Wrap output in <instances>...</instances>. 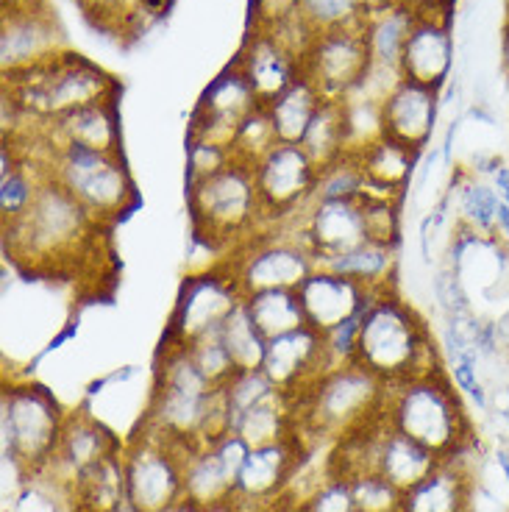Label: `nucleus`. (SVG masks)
Here are the masks:
<instances>
[{
	"label": "nucleus",
	"instance_id": "nucleus-6",
	"mask_svg": "<svg viewBox=\"0 0 509 512\" xmlns=\"http://www.w3.org/2000/svg\"><path fill=\"white\" fill-rule=\"evenodd\" d=\"M3 78V90L17 101L31 126L120 95V84L103 67L67 51L53 56L51 62Z\"/></svg>",
	"mask_w": 509,
	"mask_h": 512
},
{
	"label": "nucleus",
	"instance_id": "nucleus-49",
	"mask_svg": "<svg viewBox=\"0 0 509 512\" xmlns=\"http://www.w3.org/2000/svg\"><path fill=\"white\" fill-rule=\"evenodd\" d=\"M496 332H498V351H501V359L509 365V307L496 318Z\"/></svg>",
	"mask_w": 509,
	"mask_h": 512
},
{
	"label": "nucleus",
	"instance_id": "nucleus-20",
	"mask_svg": "<svg viewBox=\"0 0 509 512\" xmlns=\"http://www.w3.org/2000/svg\"><path fill=\"white\" fill-rule=\"evenodd\" d=\"M259 371L276 384V390L293 401L304 396L320 376L331 371L326 346H323V334L312 326H301L295 332L279 334L268 340L265 359Z\"/></svg>",
	"mask_w": 509,
	"mask_h": 512
},
{
	"label": "nucleus",
	"instance_id": "nucleus-34",
	"mask_svg": "<svg viewBox=\"0 0 509 512\" xmlns=\"http://www.w3.org/2000/svg\"><path fill=\"white\" fill-rule=\"evenodd\" d=\"M301 145L318 167L331 165L340 156L348 154L351 151V131H348L345 101H323L318 115L312 117V123L306 128Z\"/></svg>",
	"mask_w": 509,
	"mask_h": 512
},
{
	"label": "nucleus",
	"instance_id": "nucleus-39",
	"mask_svg": "<svg viewBox=\"0 0 509 512\" xmlns=\"http://www.w3.org/2000/svg\"><path fill=\"white\" fill-rule=\"evenodd\" d=\"M365 192H368V179L354 151H348L331 165L320 167L315 198H362Z\"/></svg>",
	"mask_w": 509,
	"mask_h": 512
},
{
	"label": "nucleus",
	"instance_id": "nucleus-45",
	"mask_svg": "<svg viewBox=\"0 0 509 512\" xmlns=\"http://www.w3.org/2000/svg\"><path fill=\"white\" fill-rule=\"evenodd\" d=\"M432 293L443 318H468V315L476 312L471 293H468V284L462 282L454 270H448L446 265H440V270L434 273Z\"/></svg>",
	"mask_w": 509,
	"mask_h": 512
},
{
	"label": "nucleus",
	"instance_id": "nucleus-25",
	"mask_svg": "<svg viewBox=\"0 0 509 512\" xmlns=\"http://www.w3.org/2000/svg\"><path fill=\"white\" fill-rule=\"evenodd\" d=\"M39 131L53 142H76L103 154H120V142H123L117 98L90 103L70 115L56 117L51 123H42Z\"/></svg>",
	"mask_w": 509,
	"mask_h": 512
},
{
	"label": "nucleus",
	"instance_id": "nucleus-5",
	"mask_svg": "<svg viewBox=\"0 0 509 512\" xmlns=\"http://www.w3.org/2000/svg\"><path fill=\"white\" fill-rule=\"evenodd\" d=\"M192 240L212 254H231L265 229L251 165L231 162L209 179L187 184Z\"/></svg>",
	"mask_w": 509,
	"mask_h": 512
},
{
	"label": "nucleus",
	"instance_id": "nucleus-48",
	"mask_svg": "<svg viewBox=\"0 0 509 512\" xmlns=\"http://www.w3.org/2000/svg\"><path fill=\"white\" fill-rule=\"evenodd\" d=\"M301 12V0H251V28L273 31L287 26Z\"/></svg>",
	"mask_w": 509,
	"mask_h": 512
},
{
	"label": "nucleus",
	"instance_id": "nucleus-47",
	"mask_svg": "<svg viewBox=\"0 0 509 512\" xmlns=\"http://www.w3.org/2000/svg\"><path fill=\"white\" fill-rule=\"evenodd\" d=\"M359 329H362V315L343 320L334 329L323 332V346H326V357H329L331 371L334 368H343V365H351L357 359Z\"/></svg>",
	"mask_w": 509,
	"mask_h": 512
},
{
	"label": "nucleus",
	"instance_id": "nucleus-13",
	"mask_svg": "<svg viewBox=\"0 0 509 512\" xmlns=\"http://www.w3.org/2000/svg\"><path fill=\"white\" fill-rule=\"evenodd\" d=\"M251 170L265 229L293 223L315 201L320 167L306 154L304 145L276 142Z\"/></svg>",
	"mask_w": 509,
	"mask_h": 512
},
{
	"label": "nucleus",
	"instance_id": "nucleus-18",
	"mask_svg": "<svg viewBox=\"0 0 509 512\" xmlns=\"http://www.w3.org/2000/svg\"><path fill=\"white\" fill-rule=\"evenodd\" d=\"M259 106L262 103H259L254 87L248 84V78L240 70V64L231 62L206 87L198 106L192 109L187 137H201V140L231 148L240 126L254 115Z\"/></svg>",
	"mask_w": 509,
	"mask_h": 512
},
{
	"label": "nucleus",
	"instance_id": "nucleus-50",
	"mask_svg": "<svg viewBox=\"0 0 509 512\" xmlns=\"http://www.w3.org/2000/svg\"><path fill=\"white\" fill-rule=\"evenodd\" d=\"M490 184H493V190L498 192V198L509 206V165L507 162H501L496 167V173L490 176Z\"/></svg>",
	"mask_w": 509,
	"mask_h": 512
},
{
	"label": "nucleus",
	"instance_id": "nucleus-23",
	"mask_svg": "<svg viewBox=\"0 0 509 512\" xmlns=\"http://www.w3.org/2000/svg\"><path fill=\"white\" fill-rule=\"evenodd\" d=\"M379 293H384V290H370L365 284L351 282V279L337 276L326 268L312 270L304 284L298 287L306 326L318 329L320 334L334 329L343 320L365 315Z\"/></svg>",
	"mask_w": 509,
	"mask_h": 512
},
{
	"label": "nucleus",
	"instance_id": "nucleus-3",
	"mask_svg": "<svg viewBox=\"0 0 509 512\" xmlns=\"http://www.w3.org/2000/svg\"><path fill=\"white\" fill-rule=\"evenodd\" d=\"M354 362L387 387L443 371L440 346L432 340L429 323L393 290L376 295V301L362 315Z\"/></svg>",
	"mask_w": 509,
	"mask_h": 512
},
{
	"label": "nucleus",
	"instance_id": "nucleus-8",
	"mask_svg": "<svg viewBox=\"0 0 509 512\" xmlns=\"http://www.w3.org/2000/svg\"><path fill=\"white\" fill-rule=\"evenodd\" d=\"M39 137L45 142V162L51 179L59 181L70 195H76L92 218L115 226L140 206V195L123 154H103L76 142H53L42 131Z\"/></svg>",
	"mask_w": 509,
	"mask_h": 512
},
{
	"label": "nucleus",
	"instance_id": "nucleus-53",
	"mask_svg": "<svg viewBox=\"0 0 509 512\" xmlns=\"http://www.w3.org/2000/svg\"><path fill=\"white\" fill-rule=\"evenodd\" d=\"M504 401H507V410H509V384H507V390H504Z\"/></svg>",
	"mask_w": 509,
	"mask_h": 512
},
{
	"label": "nucleus",
	"instance_id": "nucleus-17",
	"mask_svg": "<svg viewBox=\"0 0 509 512\" xmlns=\"http://www.w3.org/2000/svg\"><path fill=\"white\" fill-rule=\"evenodd\" d=\"M287 229L309 248L315 265L368 243L362 198H315L293 223H287Z\"/></svg>",
	"mask_w": 509,
	"mask_h": 512
},
{
	"label": "nucleus",
	"instance_id": "nucleus-1",
	"mask_svg": "<svg viewBox=\"0 0 509 512\" xmlns=\"http://www.w3.org/2000/svg\"><path fill=\"white\" fill-rule=\"evenodd\" d=\"M140 426L187 451L212 446L217 437L231 432L223 387H215L198 371L187 348L162 343Z\"/></svg>",
	"mask_w": 509,
	"mask_h": 512
},
{
	"label": "nucleus",
	"instance_id": "nucleus-24",
	"mask_svg": "<svg viewBox=\"0 0 509 512\" xmlns=\"http://www.w3.org/2000/svg\"><path fill=\"white\" fill-rule=\"evenodd\" d=\"M451 70H454V31H451V20L418 17L412 31H409L404 53H401V64H398L401 78L443 92L448 78H451Z\"/></svg>",
	"mask_w": 509,
	"mask_h": 512
},
{
	"label": "nucleus",
	"instance_id": "nucleus-40",
	"mask_svg": "<svg viewBox=\"0 0 509 512\" xmlns=\"http://www.w3.org/2000/svg\"><path fill=\"white\" fill-rule=\"evenodd\" d=\"M351 493H354V507L362 512H401V501L404 493L384 479L376 471H362V474L345 476Z\"/></svg>",
	"mask_w": 509,
	"mask_h": 512
},
{
	"label": "nucleus",
	"instance_id": "nucleus-43",
	"mask_svg": "<svg viewBox=\"0 0 509 512\" xmlns=\"http://www.w3.org/2000/svg\"><path fill=\"white\" fill-rule=\"evenodd\" d=\"M76 3L95 28L115 34H134V14L140 0H76Z\"/></svg>",
	"mask_w": 509,
	"mask_h": 512
},
{
	"label": "nucleus",
	"instance_id": "nucleus-19",
	"mask_svg": "<svg viewBox=\"0 0 509 512\" xmlns=\"http://www.w3.org/2000/svg\"><path fill=\"white\" fill-rule=\"evenodd\" d=\"M234 62L240 64L262 106L276 101L304 76V51L281 31L251 28Z\"/></svg>",
	"mask_w": 509,
	"mask_h": 512
},
{
	"label": "nucleus",
	"instance_id": "nucleus-32",
	"mask_svg": "<svg viewBox=\"0 0 509 512\" xmlns=\"http://www.w3.org/2000/svg\"><path fill=\"white\" fill-rule=\"evenodd\" d=\"M395 265H398L395 248L379 243H362L351 251L323 259L318 268L331 270V273L345 276L351 282L365 284L370 290H393Z\"/></svg>",
	"mask_w": 509,
	"mask_h": 512
},
{
	"label": "nucleus",
	"instance_id": "nucleus-12",
	"mask_svg": "<svg viewBox=\"0 0 509 512\" xmlns=\"http://www.w3.org/2000/svg\"><path fill=\"white\" fill-rule=\"evenodd\" d=\"M242 298L240 284L223 259L201 273H192L181 284L162 343L190 348L204 337H215Z\"/></svg>",
	"mask_w": 509,
	"mask_h": 512
},
{
	"label": "nucleus",
	"instance_id": "nucleus-37",
	"mask_svg": "<svg viewBox=\"0 0 509 512\" xmlns=\"http://www.w3.org/2000/svg\"><path fill=\"white\" fill-rule=\"evenodd\" d=\"M401 201L404 198H390V195H376L365 192V226H368V243L387 245L398 251L401 243Z\"/></svg>",
	"mask_w": 509,
	"mask_h": 512
},
{
	"label": "nucleus",
	"instance_id": "nucleus-27",
	"mask_svg": "<svg viewBox=\"0 0 509 512\" xmlns=\"http://www.w3.org/2000/svg\"><path fill=\"white\" fill-rule=\"evenodd\" d=\"M67 512H126L123 454L84 468L62 487Z\"/></svg>",
	"mask_w": 509,
	"mask_h": 512
},
{
	"label": "nucleus",
	"instance_id": "nucleus-4",
	"mask_svg": "<svg viewBox=\"0 0 509 512\" xmlns=\"http://www.w3.org/2000/svg\"><path fill=\"white\" fill-rule=\"evenodd\" d=\"M382 418L440 460H454L476 446L473 423L448 371H434L387 387Z\"/></svg>",
	"mask_w": 509,
	"mask_h": 512
},
{
	"label": "nucleus",
	"instance_id": "nucleus-9",
	"mask_svg": "<svg viewBox=\"0 0 509 512\" xmlns=\"http://www.w3.org/2000/svg\"><path fill=\"white\" fill-rule=\"evenodd\" d=\"M67 412L48 387L17 382L3 387L0 396V432L3 460L23 474V482L48 474L62 440Z\"/></svg>",
	"mask_w": 509,
	"mask_h": 512
},
{
	"label": "nucleus",
	"instance_id": "nucleus-33",
	"mask_svg": "<svg viewBox=\"0 0 509 512\" xmlns=\"http://www.w3.org/2000/svg\"><path fill=\"white\" fill-rule=\"evenodd\" d=\"M323 95H320L309 78H298L290 90H284L273 103H268L270 123L276 131V140L279 142H293L301 145L304 140L306 128L312 123V117L318 115V109L323 106Z\"/></svg>",
	"mask_w": 509,
	"mask_h": 512
},
{
	"label": "nucleus",
	"instance_id": "nucleus-10",
	"mask_svg": "<svg viewBox=\"0 0 509 512\" xmlns=\"http://www.w3.org/2000/svg\"><path fill=\"white\" fill-rule=\"evenodd\" d=\"M190 454L137 423V432L123 448L126 512H173L184 504V468Z\"/></svg>",
	"mask_w": 509,
	"mask_h": 512
},
{
	"label": "nucleus",
	"instance_id": "nucleus-44",
	"mask_svg": "<svg viewBox=\"0 0 509 512\" xmlns=\"http://www.w3.org/2000/svg\"><path fill=\"white\" fill-rule=\"evenodd\" d=\"M231 162H234V154L226 145L201 140V137H187V173H184V181L195 184V181L209 179V176L220 173L223 167H229Z\"/></svg>",
	"mask_w": 509,
	"mask_h": 512
},
{
	"label": "nucleus",
	"instance_id": "nucleus-15",
	"mask_svg": "<svg viewBox=\"0 0 509 512\" xmlns=\"http://www.w3.org/2000/svg\"><path fill=\"white\" fill-rule=\"evenodd\" d=\"M306 451L309 446L301 432L281 437L276 443L254 446L237 476L234 499L259 507V510H279V504L287 501L290 487L298 479Z\"/></svg>",
	"mask_w": 509,
	"mask_h": 512
},
{
	"label": "nucleus",
	"instance_id": "nucleus-2",
	"mask_svg": "<svg viewBox=\"0 0 509 512\" xmlns=\"http://www.w3.org/2000/svg\"><path fill=\"white\" fill-rule=\"evenodd\" d=\"M109 229L92 218L76 195L48 179L37 201L17 223L3 226V254L28 273H62L76 268L78 256L95 243V234Z\"/></svg>",
	"mask_w": 509,
	"mask_h": 512
},
{
	"label": "nucleus",
	"instance_id": "nucleus-36",
	"mask_svg": "<svg viewBox=\"0 0 509 512\" xmlns=\"http://www.w3.org/2000/svg\"><path fill=\"white\" fill-rule=\"evenodd\" d=\"M220 340L226 343V348H229V354L234 357L240 371H256V368H262L268 337L256 329V323L251 320L248 309L242 307V304L223 323Z\"/></svg>",
	"mask_w": 509,
	"mask_h": 512
},
{
	"label": "nucleus",
	"instance_id": "nucleus-35",
	"mask_svg": "<svg viewBox=\"0 0 509 512\" xmlns=\"http://www.w3.org/2000/svg\"><path fill=\"white\" fill-rule=\"evenodd\" d=\"M242 307L248 309L256 329L265 334L268 340L306 326V315L304 307H301V298H298V290H262V293H251L242 298Z\"/></svg>",
	"mask_w": 509,
	"mask_h": 512
},
{
	"label": "nucleus",
	"instance_id": "nucleus-14",
	"mask_svg": "<svg viewBox=\"0 0 509 512\" xmlns=\"http://www.w3.org/2000/svg\"><path fill=\"white\" fill-rule=\"evenodd\" d=\"M373 73L365 23L318 31L304 51V78L326 101L354 98Z\"/></svg>",
	"mask_w": 509,
	"mask_h": 512
},
{
	"label": "nucleus",
	"instance_id": "nucleus-55",
	"mask_svg": "<svg viewBox=\"0 0 509 512\" xmlns=\"http://www.w3.org/2000/svg\"><path fill=\"white\" fill-rule=\"evenodd\" d=\"M354 512H362V510H354Z\"/></svg>",
	"mask_w": 509,
	"mask_h": 512
},
{
	"label": "nucleus",
	"instance_id": "nucleus-38",
	"mask_svg": "<svg viewBox=\"0 0 509 512\" xmlns=\"http://www.w3.org/2000/svg\"><path fill=\"white\" fill-rule=\"evenodd\" d=\"M301 20L318 31H329V28H345V26H362L368 6L365 0H301Z\"/></svg>",
	"mask_w": 509,
	"mask_h": 512
},
{
	"label": "nucleus",
	"instance_id": "nucleus-28",
	"mask_svg": "<svg viewBox=\"0 0 509 512\" xmlns=\"http://www.w3.org/2000/svg\"><path fill=\"white\" fill-rule=\"evenodd\" d=\"M354 154H357L359 167L368 179V192L390 195V198L407 195L415 167H418V151H412L407 145H398L387 137H379Z\"/></svg>",
	"mask_w": 509,
	"mask_h": 512
},
{
	"label": "nucleus",
	"instance_id": "nucleus-41",
	"mask_svg": "<svg viewBox=\"0 0 509 512\" xmlns=\"http://www.w3.org/2000/svg\"><path fill=\"white\" fill-rule=\"evenodd\" d=\"M276 142L279 140H276V131H273V123H270L268 109L259 106L254 115L242 123L240 131H237V137L231 142V154L242 165L254 167Z\"/></svg>",
	"mask_w": 509,
	"mask_h": 512
},
{
	"label": "nucleus",
	"instance_id": "nucleus-46",
	"mask_svg": "<svg viewBox=\"0 0 509 512\" xmlns=\"http://www.w3.org/2000/svg\"><path fill=\"white\" fill-rule=\"evenodd\" d=\"M354 493L345 476L329 474L320 479V485L306 496L295 512H354Z\"/></svg>",
	"mask_w": 509,
	"mask_h": 512
},
{
	"label": "nucleus",
	"instance_id": "nucleus-7",
	"mask_svg": "<svg viewBox=\"0 0 509 512\" xmlns=\"http://www.w3.org/2000/svg\"><path fill=\"white\" fill-rule=\"evenodd\" d=\"M387 384L351 362L334 368L295 401V421L304 440H334L373 423L384 410Z\"/></svg>",
	"mask_w": 509,
	"mask_h": 512
},
{
	"label": "nucleus",
	"instance_id": "nucleus-29",
	"mask_svg": "<svg viewBox=\"0 0 509 512\" xmlns=\"http://www.w3.org/2000/svg\"><path fill=\"white\" fill-rule=\"evenodd\" d=\"M415 20H418L415 12L398 0L365 14V37H368L370 56H373V70L401 76L398 64H401V53H404Z\"/></svg>",
	"mask_w": 509,
	"mask_h": 512
},
{
	"label": "nucleus",
	"instance_id": "nucleus-42",
	"mask_svg": "<svg viewBox=\"0 0 509 512\" xmlns=\"http://www.w3.org/2000/svg\"><path fill=\"white\" fill-rule=\"evenodd\" d=\"M187 351H190L192 362L198 365V371L204 373L206 379L215 384V387H223L234 373L240 371L234 357L229 354L226 343L220 340V334H215V337H204V340L192 343Z\"/></svg>",
	"mask_w": 509,
	"mask_h": 512
},
{
	"label": "nucleus",
	"instance_id": "nucleus-26",
	"mask_svg": "<svg viewBox=\"0 0 509 512\" xmlns=\"http://www.w3.org/2000/svg\"><path fill=\"white\" fill-rule=\"evenodd\" d=\"M476 476L462 457L440 462L420 485L404 493L401 512H471Z\"/></svg>",
	"mask_w": 509,
	"mask_h": 512
},
{
	"label": "nucleus",
	"instance_id": "nucleus-51",
	"mask_svg": "<svg viewBox=\"0 0 509 512\" xmlns=\"http://www.w3.org/2000/svg\"><path fill=\"white\" fill-rule=\"evenodd\" d=\"M501 70L509 78V17L504 23V31H501Z\"/></svg>",
	"mask_w": 509,
	"mask_h": 512
},
{
	"label": "nucleus",
	"instance_id": "nucleus-16",
	"mask_svg": "<svg viewBox=\"0 0 509 512\" xmlns=\"http://www.w3.org/2000/svg\"><path fill=\"white\" fill-rule=\"evenodd\" d=\"M59 53H64V42L56 17L34 0H6L0 34L3 76L39 67Z\"/></svg>",
	"mask_w": 509,
	"mask_h": 512
},
{
	"label": "nucleus",
	"instance_id": "nucleus-54",
	"mask_svg": "<svg viewBox=\"0 0 509 512\" xmlns=\"http://www.w3.org/2000/svg\"><path fill=\"white\" fill-rule=\"evenodd\" d=\"M507 17H509V0H507Z\"/></svg>",
	"mask_w": 509,
	"mask_h": 512
},
{
	"label": "nucleus",
	"instance_id": "nucleus-22",
	"mask_svg": "<svg viewBox=\"0 0 509 512\" xmlns=\"http://www.w3.org/2000/svg\"><path fill=\"white\" fill-rule=\"evenodd\" d=\"M123 448H126V440H120V435H115L98 415H92L90 410L67 412L56 457H53L48 474L42 476H48L51 482L64 487L84 468H90L112 454H123Z\"/></svg>",
	"mask_w": 509,
	"mask_h": 512
},
{
	"label": "nucleus",
	"instance_id": "nucleus-52",
	"mask_svg": "<svg viewBox=\"0 0 509 512\" xmlns=\"http://www.w3.org/2000/svg\"><path fill=\"white\" fill-rule=\"evenodd\" d=\"M493 462H496L498 471L504 474V479H507L509 485V448H496V451H493Z\"/></svg>",
	"mask_w": 509,
	"mask_h": 512
},
{
	"label": "nucleus",
	"instance_id": "nucleus-11",
	"mask_svg": "<svg viewBox=\"0 0 509 512\" xmlns=\"http://www.w3.org/2000/svg\"><path fill=\"white\" fill-rule=\"evenodd\" d=\"M223 262L234 273L242 295L262 290H298L306 276L318 268L315 256L287 226L262 229L237 251L223 256Z\"/></svg>",
	"mask_w": 509,
	"mask_h": 512
},
{
	"label": "nucleus",
	"instance_id": "nucleus-31",
	"mask_svg": "<svg viewBox=\"0 0 509 512\" xmlns=\"http://www.w3.org/2000/svg\"><path fill=\"white\" fill-rule=\"evenodd\" d=\"M448 187L454 190V212H457L454 223L479 231V234H487V237H496L501 198L493 190V184L473 176L471 170L459 167V170H454Z\"/></svg>",
	"mask_w": 509,
	"mask_h": 512
},
{
	"label": "nucleus",
	"instance_id": "nucleus-21",
	"mask_svg": "<svg viewBox=\"0 0 509 512\" xmlns=\"http://www.w3.org/2000/svg\"><path fill=\"white\" fill-rule=\"evenodd\" d=\"M440 115V90L423 87L407 78H398L390 92L379 101L382 137L407 145L423 154L437 131Z\"/></svg>",
	"mask_w": 509,
	"mask_h": 512
},
{
	"label": "nucleus",
	"instance_id": "nucleus-30",
	"mask_svg": "<svg viewBox=\"0 0 509 512\" xmlns=\"http://www.w3.org/2000/svg\"><path fill=\"white\" fill-rule=\"evenodd\" d=\"M237 487V474L223 462L215 446L198 448L187 457L184 468V501L192 507L206 510L215 507L220 501H229Z\"/></svg>",
	"mask_w": 509,
	"mask_h": 512
}]
</instances>
